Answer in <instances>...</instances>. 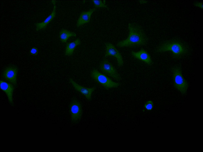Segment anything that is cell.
<instances>
[{
	"mask_svg": "<svg viewBox=\"0 0 203 152\" xmlns=\"http://www.w3.org/2000/svg\"><path fill=\"white\" fill-rule=\"evenodd\" d=\"M99 67L102 72L114 79L117 81L121 80V78L117 70L107 60H103L100 64Z\"/></svg>",
	"mask_w": 203,
	"mask_h": 152,
	"instance_id": "8992f818",
	"label": "cell"
},
{
	"mask_svg": "<svg viewBox=\"0 0 203 152\" xmlns=\"http://www.w3.org/2000/svg\"><path fill=\"white\" fill-rule=\"evenodd\" d=\"M91 75L93 79L106 89L116 88L120 85L119 83L113 81L110 78L96 69L92 70Z\"/></svg>",
	"mask_w": 203,
	"mask_h": 152,
	"instance_id": "277c9868",
	"label": "cell"
},
{
	"mask_svg": "<svg viewBox=\"0 0 203 152\" xmlns=\"http://www.w3.org/2000/svg\"><path fill=\"white\" fill-rule=\"evenodd\" d=\"M194 5L197 7H198L201 9L203 8V3L201 2L196 1L194 2Z\"/></svg>",
	"mask_w": 203,
	"mask_h": 152,
	"instance_id": "d6986e66",
	"label": "cell"
},
{
	"mask_svg": "<svg viewBox=\"0 0 203 152\" xmlns=\"http://www.w3.org/2000/svg\"><path fill=\"white\" fill-rule=\"evenodd\" d=\"M17 72L18 69L16 66H10L4 70L2 76L10 83L16 85L17 83Z\"/></svg>",
	"mask_w": 203,
	"mask_h": 152,
	"instance_id": "ba28073f",
	"label": "cell"
},
{
	"mask_svg": "<svg viewBox=\"0 0 203 152\" xmlns=\"http://www.w3.org/2000/svg\"><path fill=\"white\" fill-rule=\"evenodd\" d=\"M144 106L146 109L148 111H151L153 108V102L151 100L147 101L145 103Z\"/></svg>",
	"mask_w": 203,
	"mask_h": 152,
	"instance_id": "e0dca14e",
	"label": "cell"
},
{
	"mask_svg": "<svg viewBox=\"0 0 203 152\" xmlns=\"http://www.w3.org/2000/svg\"><path fill=\"white\" fill-rule=\"evenodd\" d=\"M0 88L6 94L10 104L14 105L13 100V93L14 89V85L10 83L0 80Z\"/></svg>",
	"mask_w": 203,
	"mask_h": 152,
	"instance_id": "30bf717a",
	"label": "cell"
},
{
	"mask_svg": "<svg viewBox=\"0 0 203 152\" xmlns=\"http://www.w3.org/2000/svg\"><path fill=\"white\" fill-rule=\"evenodd\" d=\"M52 2L53 5V9L52 13L43 21L36 24V30L39 31L46 28L47 25L55 17L56 8V1H52Z\"/></svg>",
	"mask_w": 203,
	"mask_h": 152,
	"instance_id": "7c38bea8",
	"label": "cell"
},
{
	"mask_svg": "<svg viewBox=\"0 0 203 152\" xmlns=\"http://www.w3.org/2000/svg\"><path fill=\"white\" fill-rule=\"evenodd\" d=\"M129 34L125 39L117 42V46L119 48L131 47L144 45L147 39L143 30L139 26L129 23L128 25Z\"/></svg>",
	"mask_w": 203,
	"mask_h": 152,
	"instance_id": "6da1fadb",
	"label": "cell"
},
{
	"mask_svg": "<svg viewBox=\"0 0 203 152\" xmlns=\"http://www.w3.org/2000/svg\"><path fill=\"white\" fill-rule=\"evenodd\" d=\"M69 108L72 122L78 123L81 119L82 113L81 103L76 98H73L70 104Z\"/></svg>",
	"mask_w": 203,
	"mask_h": 152,
	"instance_id": "5b68a950",
	"label": "cell"
},
{
	"mask_svg": "<svg viewBox=\"0 0 203 152\" xmlns=\"http://www.w3.org/2000/svg\"><path fill=\"white\" fill-rule=\"evenodd\" d=\"M69 81L77 91L84 95L88 100H91L92 94L95 89V87L86 88L83 87L77 83L72 78H70Z\"/></svg>",
	"mask_w": 203,
	"mask_h": 152,
	"instance_id": "9c48e42d",
	"label": "cell"
},
{
	"mask_svg": "<svg viewBox=\"0 0 203 152\" xmlns=\"http://www.w3.org/2000/svg\"><path fill=\"white\" fill-rule=\"evenodd\" d=\"M80 43L81 40L78 38L72 42L67 43L65 48V55L68 56L72 55L76 48Z\"/></svg>",
	"mask_w": 203,
	"mask_h": 152,
	"instance_id": "5bb4252c",
	"label": "cell"
},
{
	"mask_svg": "<svg viewBox=\"0 0 203 152\" xmlns=\"http://www.w3.org/2000/svg\"><path fill=\"white\" fill-rule=\"evenodd\" d=\"M30 54L33 55H36L38 53V50L36 47H33L30 50Z\"/></svg>",
	"mask_w": 203,
	"mask_h": 152,
	"instance_id": "ac0fdd59",
	"label": "cell"
},
{
	"mask_svg": "<svg viewBox=\"0 0 203 152\" xmlns=\"http://www.w3.org/2000/svg\"><path fill=\"white\" fill-rule=\"evenodd\" d=\"M139 2L141 4H145L147 3L148 1L146 0H139Z\"/></svg>",
	"mask_w": 203,
	"mask_h": 152,
	"instance_id": "ffe728a7",
	"label": "cell"
},
{
	"mask_svg": "<svg viewBox=\"0 0 203 152\" xmlns=\"http://www.w3.org/2000/svg\"><path fill=\"white\" fill-rule=\"evenodd\" d=\"M95 11V8H93L87 11H83L81 12L77 21V27H79L89 23L90 21L92 15Z\"/></svg>",
	"mask_w": 203,
	"mask_h": 152,
	"instance_id": "4fadbf2b",
	"label": "cell"
},
{
	"mask_svg": "<svg viewBox=\"0 0 203 152\" xmlns=\"http://www.w3.org/2000/svg\"><path fill=\"white\" fill-rule=\"evenodd\" d=\"M174 87L182 94L187 92L188 84L182 75L181 68L175 67L172 69Z\"/></svg>",
	"mask_w": 203,
	"mask_h": 152,
	"instance_id": "3957f363",
	"label": "cell"
},
{
	"mask_svg": "<svg viewBox=\"0 0 203 152\" xmlns=\"http://www.w3.org/2000/svg\"><path fill=\"white\" fill-rule=\"evenodd\" d=\"M131 55L136 59L144 62L149 65L152 64L151 57L149 54L146 50L141 49L138 51H132Z\"/></svg>",
	"mask_w": 203,
	"mask_h": 152,
	"instance_id": "8fae6325",
	"label": "cell"
},
{
	"mask_svg": "<svg viewBox=\"0 0 203 152\" xmlns=\"http://www.w3.org/2000/svg\"><path fill=\"white\" fill-rule=\"evenodd\" d=\"M105 45L106 47L105 57L111 56L115 57L116 59L118 65L119 67L123 66L124 64V61L122 56L115 46L110 42L106 43Z\"/></svg>",
	"mask_w": 203,
	"mask_h": 152,
	"instance_id": "52a82bcc",
	"label": "cell"
},
{
	"mask_svg": "<svg viewBox=\"0 0 203 152\" xmlns=\"http://www.w3.org/2000/svg\"><path fill=\"white\" fill-rule=\"evenodd\" d=\"M76 34L66 29H62L59 32V37L61 41L63 43L66 42L67 40L71 37H75Z\"/></svg>",
	"mask_w": 203,
	"mask_h": 152,
	"instance_id": "9a60e30c",
	"label": "cell"
},
{
	"mask_svg": "<svg viewBox=\"0 0 203 152\" xmlns=\"http://www.w3.org/2000/svg\"><path fill=\"white\" fill-rule=\"evenodd\" d=\"M157 51L162 53L170 51L176 57L186 55L188 52L187 48L183 43L178 41H168L159 46Z\"/></svg>",
	"mask_w": 203,
	"mask_h": 152,
	"instance_id": "7a4b0ae2",
	"label": "cell"
},
{
	"mask_svg": "<svg viewBox=\"0 0 203 152\" xmlns=\"http://www.w3.org/2000/svg\"><path fill=\"white\" fill-rule=\"evenodd\" d=\"M94 7L95 8H107L106 4V1L103 0H92Z\"/></svg>",
	"mask_w": 203,
	"mask_h": 152,
	"instance_id": "2e32d148",
	"label": "cell"
}]
</instances>
